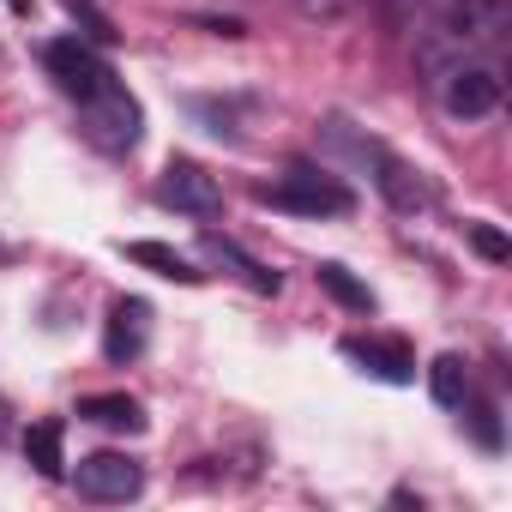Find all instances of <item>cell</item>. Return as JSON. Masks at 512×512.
<instances>
[{
	"mask_svg": "<svg viewBox=\"0 0 512 512\" xmlns=\"http://www.w3.org/2000/svg\"><path fill=\"white\" fill-rule=\"evenodd\" d=\"M500 31H506V0H446L440 19L416 43V67L434 85L458 61H500L494 55L500 49Z\"/></svg>",
	"mask_w": 512,
	"mask_h": 512,
	"instance_id": "1",
	"label": "cell"
},
{
	"mask_svg": "<svg viewBox=\"0 0 512 512\" xmlns=\"http://www.w3.org/2000/svg\"><path fill=\"white\" fill-rule=\"evenodd\" d=\"M302 13H314V19H338V13H350L356 0H296Z\"/></svg>",
	"mask_w": 512,
	"mask_h": 512,
	"instance_id": "21",
	"label": "cell"
},
{
	"mask_svg": "<svg viewBox=\"0 0 512 512\" xmlns=\"http://www.w3.org/2000/svg\"><path fill=\"white\" fill-rule=\"evenodd\" d=\"M79 416H85V422H97V428H121V434H139V428H145V410H139V398H127V392L79 398Z\"/></svg>",
	"mask_w": 512,
	"mask_h": 512,
	"instance_id": "12",
	"label": "cell"
},
{
	"mask_svg": "<svg viewBox=\"0 0 512 512\" xmlns=\"http://www.w3.org/2000/svg\"><path fill=\"white\" fill-rule=\"evenodd\" d=\"M205 253H211V260H229V266H241V278H247L253 290H260V296H278V272H266V266H253L247 253L235 247V241H223V235H205Z\"/></svg>",
	"mask_w": 512,
	"mask_h": 512,
	"instance_id": "16",
	"label": "cell"
},
{
	"mask_svg": "<svg viewBox=\"0 0 512 512\" xmlns=\"http://www.w3.org/2000/svg\"><path fill=\"white\" fill-rule=\"evenodd\" d=\"M344 356L362 362V374H374L386 386H410L416 380V356L398 338H344Z\"/></svg>",
	"mask_w": 512,
	"mask_h": 512,
	"instance_id": "10",
	"label": "cell"
},
{
	"mask_svg": "<svg viewBox=\"0 0 512 512\" xmlns=\"http://www.w3.org/2000/svg\"><path fill=\"white\" fill-rule=\"evenodd\" d=\"M79 127H85V139H91L97 151L127 157V151L139 145V133H145V115H139V103L127 97V85H121V79H109L97 97H85V103H79Z\"/></svg>",
	"mask_w": 512,
	"mask_h": 512,
	"instance_id": "2",
	"label": "cell"
},
{
	"mask_svg": "<svg viewBox=\"0 0 512 512\" xmlns=\"http://www.w3.org/2000/svg\"><path fill=\"white\" fill-rule=\"evenodd\" d=\"M133 266H151L157 278H175V284H205V272L187 260V253H175V247H163V241H127L121 247Z\"/></svg>",
	"mask_w": 512,
	"mask_h": 512,
	"instance_id": "11",
	"label": "cell"
},
{
	"mask_svg": "<svg viewBox=\"0 0 512 512\" xmlns=\"http://www.w3.org/2000/svg\"><path fill=\"white\" fill-rule=\"evenodd\" d=\"M428 392H434L440 410H464V398H470V368H464L458 356H434V368H428Z\"/></svg>",
	"mask_w": 512,
	"mask_h": 512,
	"instance_id": "14",
	"label": "cell"
},
{
	"mask_svg": "<svg viewBox=\"0 0 512 512\" xmlns=\"http://www.w3.org/2000/svg\"><path fill=\"white\" fill-rule=\"evenodd\" d=\"M260 199H266V205H278V211H302V217H344V211L356 205V193H350L338 175L314 169V163H296L284 181L260 187Z\"/></svg>",
	"mask_w": 512,
	"mask_h": 512,
	"instance_id": "3",
	"label": "cell"
},
{
	"mask_svg": "<svg viewBox=\"0 0 512 512\" xmlns=\"http://www.w3.org/2000/svg\"><path fill=\"white\" fill-rule=\"evenodd\" d=\"M7 416H13V410H7V398H0V440H7V434H13V422H7Z\"/></svg>",
	"mask_w": 512,
	"mask_h": 512,
	"instance_id": "22",
	"label": "cell"
},
{
	"mask_svg": "<svg viewBox=\"0 0 512 512\" xmlns=\"http://www.w3.org/2000/svg\"><path fill=\"white\" fill-rule=\"evenodd\" d=\"M470 247L482 253V260H494V266H506V260H512V247H506V235H500L494 223H470Z\"/></svg>",
	"mask_w": 512,
	"mask_h": 512,
	"instance_id": "18",
	"label": "cell"
},
{
	"mask_svg": "<svg viewBox=\"0 0 512 512\" xmlns=\"http://www.w3.org/2000/svg\"><path fill=\"white\" fill-rule=\"evenodd\" d=\"M356 151L374 163V187L386 193V205H392V211H422V205H428V181H422L404 157H392V151H386V145H374V139H362Z\"/></svg>",
	"mask_w": 512,
	"mask_h": 512,
	"instance_id": "8",
	"label": "cell"
},
{
	"mask_svg": "<svg viewBox=\"0 0 512 512\" xmlns=\"http://www.w3.org/2000/svg\"><path fill=\"white\" fill-rule=\"evenodd\" d=\"M73 482H79V494H85V500L115 506V500H133V494L145 488V470H139L127 452H91V458H79Z\"/></svg>",
	"mask_w": 512,
	"mask_h": 512,
	"instance_id": "6",
	"label": "cell"
},
{
	"mask_svg": "<svg viewBox=\"0 0 512 512\" xmlns=\"http://www.w3.org/2000/svg\"><path fill=\"white\" fill-rule=\"evenodd\" d=\"M157 199H163L169 211H187V217H217V211H223V187H217V175H205V169L187 163V157H175V163L163 169Z\"/></svg>",
	"mask_w": 512,
	"mask_h": 512,
	"instance_id": "7",
	"label": "cell"
},
{
	"mask_svg": "<svg viewBox=\"0 0 512 512\" xmlns=\"http://www.w3.org/2000/svg\"><path fill=\"white\" fill-rule=\"evenodd\" d=\"M145 344H151V302L121 296V302L109 308V326H103V356H109V362H139Z\"/></svg>",
	"mask_w": 512,
	"mask_h": 512,
	"instance_id": "9",
	"label": "cell"
},
{
	"mask_svg": "<svg viewBox=\"0 0 512 512\" xmlns=\"http://www.w3.org/2000/svg\"><path fill=\"white\" fill-rule=\"evenodd\" d=\"M7 7H13V13H31V0H7Z\"/></svg>",
	"mask_w": 512,
	"mask_h": 512,
	"instance_id": "23",
	"label": "cell"
},
{
	"mask_svg": "<svg viewBox=\"0 0 512 512\" xmlns=\"http://www.w3.org/2000/svg\"><path fill=\"white\" fill-rule=\"evenodd\" d=\"M43 67H49V79L73 97V103H85V97H97L115 73H109V61L91 49V43H79V37H61V43H49L43 49Z\"/></svg>",
	"mask_w": 512,
	"mask_h": 512,
	"instance_id": "5",
	"label": "cell"
},
{
	"mask_svg": "<svg viewBox=\"0 0 512 512\" xmlns=\"http://www.w3.org/2000/svg\"><path fill=\"white\" fill-rule=\"evenodd\" d=\"M434 91L452 121H488L506 97V79H500V61H458L434 79Z\"/></svg>",
	"mask_w": 512,
	"mask_h": 512,
	"instance_id": "4",
	"label": "cell"
},
{
	"mask_svg": "<svg viewBox=\"0 0 512 512\" xmlns=\"http://www.w3.org/2000/svg\"><path fill=\"white\" fill-rule=\"evenodd\" d=\"M67 13H73V19H85V25H91V37H103V43L115 37V31H109V19L91 7V0H67Z\"/></svg>",
	"mask_w": 512,
	"mask_h": 512,
	"instance_id": "19",
	"label": "cell"
},
{
	"mask_svg": "<svg viewBox=\"0 0 512 512\" xmlns=\"http://www.w3.org/2000/svg\"><path fill=\"white\" fill-rule=\"evenodd\" d=\"M380 7H386V19L404 31L410 19H422V7H434V0H380Z\"/></svg>",
	"mask_w": 512,
	"mask_h": 512,
	"instance_id": "20",
	"label": "cell"
},
{
	"mask_svg": "<svg viewBox=\"0 0 512 512\" xmlns=\"http://www.w3.org/2000/svg\"><path fill=\"white\" fill-rule=\"evenodd\" d=\"M464 404H470V428H476V440H482L488 452H500V416H494V404H488V398H476V392H470Z\"/></svg>",
	"mask_w": 512,
	"mask_h": 512,
	"instance_id": "17",
	"label": "cell"
},
{
	"mask_svg": "<svg viewBox=\"0 0 512 512\" xmlns=\"http://www.w3.org/2000/svg\"><path fill=\"white\" fill-rule=\"evenodd\" d=\"M314 278H320V290H326L332 302H344L350 314H374V296H368V284H362V278H350V272H344L338 260H326V266H320Z\"/></svg>",
	"mask_w": 512,
	"mask_h": 512,
	"instance_id": "15",
	"label": "cell"
},
{
	"mask_svg": "<svg viewBox=\"0 0 512 512\" xmlns=\"http://www.w3.org/2000/svg\"><path fill=\"white\" fill-rule=\"evenodd\" d=\"M61 440H67V428L61 422H37L31 434H25V458L37 464V476H49V482H61L67 476V452H61Z\"/></svg>",
	"mask_w": 512,
	"mask_h": 512,
	"instance_id": "13",
	"label": "cell"
}]
</instances>
